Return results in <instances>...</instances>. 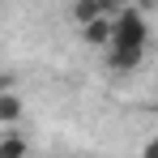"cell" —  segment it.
Wrapping results in <instances>:
<instances>
[{"instance_id": "cell-2", "label": "cell", "mask_w": 158, "mask_h": 158, "mask_svg": "<svg viewBox=\"0 0 158 158\" xmlns=\"http://www.w3.org/2000/svg\"><path fill=\"white\" fill-rule=\"evenodd\" d=\"M141 60H145V47H107V64L115 69V73H132V69H141Z\"/></svg>"}, {"instance_id": "cell-1", "label": "cell", "mask_w": 158, "mask_h": 158, "mask_svg": "<svg viewBox=\"0 0 158 158\" xmlns=\"http://www.w3.org/2000/svg\"><path fill=\"white\" fill-rule=\"evenodd\" d=\"M145 39H150V22H145V13L141 9H132L124 4L120 13H115V47H145Z\"/></svg>"}, {"instance_id": "cell-3", "label": "cell", "mask_w": 158, "mask_h": 158, "mask_svg": "<svg viewBox=\"0 0 158 158\" xmlns=\"http://www.w3.org/2000/svg\"><path fill=\"white\" fill-rule=\"evenodd\" d=\"M111 39H115V17H98V22L81 26V43H90V47H111Z\"/></svg>"}, {"instance_id": "cell-4", "label": "cell", "mask_w": 158, "mask_h": 158, "mask_svg": "<svg viewBox=\"0 0 158 158\" xmlns=\"http://www.w3.org/2000/svg\"><path fill=\"white\" fill-rule=\"evenodd\" d=\"M17 120H22V98H17L13 90H4V94H0V124L13 128Z\"/></svg>"}, {"instance_id": "cell-5", "label": "cell", "mask_w": 158, "mask_h": 158, "mask_svg": "<svg viewBox=\"0 0 158 158\" xmlns=\"http://www.w3.org/2000/svg\"><path fill=\"white\" fill-rule=\"evenodd\" d=\"M26 154H30V145H26V141H22L13 128L0 137V158H26Z\"/></svg>"}, {"instance_id": "cell-6", "label": "cell", "mask_w": 158, "mask_h": 158, "mask_svg": "<svg viewBox=\"0 0 158 158\" xmlns=\"http://www.w3.org/2000/svg\"><path fill=\"white\" fill-rule=\"evenodd\" d=\"M137 158H158V137H150V141L141 145V154H137Z\"/></svg>"}]
</instances>
